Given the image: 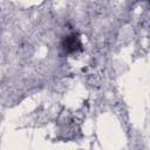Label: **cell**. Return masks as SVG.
I'll use <instances>...</instances> for the list:
<instances>
[{
    "mask_svg": "<svg viewBox=\"0 0 150 150\" xmlns=\"http://www.w3.org/2000/svg\"><path fill=\"white\" fill-rule=\"evenodd\" d=\"M61 46H62V49L64 50V53H67V54L77 53L83 49L81 39H80L79 34H76V33H71V34L64 36L61 42Z\"/></svg>",
    "mask_w": 150,
    "mask_h": 150,
    "instance_id": "obj_1",
    "label": "cell"
}]
</instances>
